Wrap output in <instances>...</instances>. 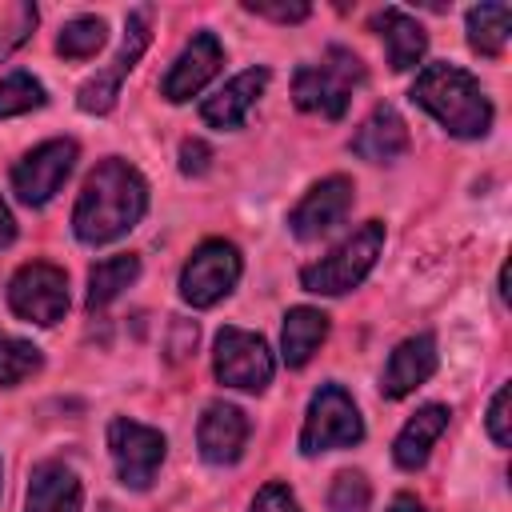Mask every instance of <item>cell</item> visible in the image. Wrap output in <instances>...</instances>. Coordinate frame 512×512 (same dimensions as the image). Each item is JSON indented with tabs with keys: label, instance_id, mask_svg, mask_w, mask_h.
<instances>
[{
	"label": "cell",
	"instance_id": "6da1fadb",
	"mask_svg": "<svg viewBox=\"0 0 512 512\" xmlns=\"http://www.w3.org/2000/svg\"><path fill=\"white\" fill-rule=\"evenodd\" d=\"M148 208V184L128 160H100L72 208V232L80 244H108L140 224Z\"/></svg>",
	"mask_w": 512,
	"mask_h": 512
},
{
	"label": "cell",
	"instance_id": "7a4b0ae2",
	"mask_svg": "<svg viewBox=\"0 0 512 512\" xmlns=\"http://www.w3.org/2000/svg\"><path fill=\"white\" fill-rule=\"evenodd\" d=\"M424 112H432L452 136H464V140H476L492 128V104L488 96L480 92V84L456 68V64H428L416 80H412V92H408Z\"/></svg>",
	"mask_w": 512,
	"mask_h": 512
},
{
	"label": "cell",
	"instance_id": "3957f363",
	"mask_svg": "<svg viewBox=\"0 0 512 512\" xmlns=\"http://www.w3.org/2000/svg\"><path fill=\"white\" fill-rule=\"evenodd\" d=\"M380 248H384V224L380 220H368L348 240H340L324 260L308 264L300 272V284L308 292H316V296H344V292H352L372 272Z\"/></svg>",
	"mask_w": 512,
	"mask_h": 512
},
{
	"label": "cell",
	"instance_id": "277c9868",
	"mask_svg": "<svg viewBox=\"0 0 512 512\" xmlns=\"http://www.w3.org/2000/svg\"><path fill=\"white\" fill-rule=\"evenodd\" d=\"M364 64L348 48H328L320 64H304L292 76V96L304 112H320L328 120H340L348 112L352 88L360 84Z\"/></svg>",
	"mask_w": 512,
	"mask_h": 512
},
{
	"label": "cell",
	"instance_id": "5b68a950",
	"mask_svg": "<svg viewBox=\"0 0 512 512\" xmlns=\"http://www.w3.org/2000/svg\"><path fill=\"white\" fill-rule=\"evenodd\" d=\"M360 440H364V420H360L352 396L340 384H324L308 404V416L300 428V452L316 456L328 448H352Z\"/></svg>",
	"mask_w": 512,
	"mask_h": 512
},
{
	"label": "cell",
	"instance_id": "8992f818",
	"mask_svg": "<svg viewBox=\"0 0 512 512\" xmlns=\"http://www.w3.org/2000/svg\"><path fill=\"white\" fill-rule=\"evenodd\" d=\"M240 268L244 264H240L236 244H228V240H204L188 256V264L180 272V296L192 308H212V304H220L236 288Z\"/></svg>",
	"mask_w": 512,
	"mask_h": 512
},
{
	"label": "cell",
	"instance_id": "52a82bcc",
	"mask_svg": "<svg viewBox=\"0 0 512 512\" xmlns=\"http://www.w3.org/2000/svg\"><path fill=\"white\" fill-rule=\"evenodd\" d=\"M212 368L216 380L228 388H244V392H264L272 384L276 360L264 344V336L244 332V328H224L216 336V352H212Z\"/></svg>",
	"mask_w": 512,
	"mask_h": 512
},
{
	"label": "cell",
	"instance_id": "ba28073f",
	"mask_svg": "<svg viewBox=\"0 0 512 512\" xmlns=\"http://www.w3.org/2000/svg\"><path fill=\"white\" fill-rule=\"evenodd\" d=\"M8 308L28 324H56L68 312V276L56 264H24L8 284Z\"/></svg>",
	"mask_w": 512,
	"mask_h": 512
},
{
	"label": "cell",
	"instance_id": "9c48e42d",
	"mask_svg": "<svg viewBox=\"0 0 512 512\" xmlns=\"http://www.w3.org/2000/svg\"><path fill=\"white\" fill-rule=\"evenodd\" d=\"M108 452L116 460V476L124 488L144 492L164 460V436L136 420H112L108 424Z\"/></svg>",
	"mask_w": 512,
	"mask_h": 512
},
{
	"label": "cell",
	"instance_id": "30bf717a",
	"mask_svg": "<svg viewBox=\"0 0 512 512\" xmlns=\"http://www.w3.org/2000/svg\"><path fill=\"white\" fill-rule=\"evenodd\" d=\"M72 164H76V140H44L12 168V192L28 208H40L60 192Z\"/></svg>",
	"mask_w": 512,
	"mask_h": 512
},
{
	"label": "cell",
	"instance_id": "8fae6325",
	"mask_svg": "<svg viewBox=\"0 0 512 512\" xmlns=\"http://www.w3.org/2000/svg\"><path fill=\"white\" fill-rule=\"evenodd\" d=\"M148 20H152V12L148 8H136V12H128V24H124V40H120V52L112 56V64L100 72V76H92V80H84V88H80V96H76V104H80V112H108L112 104H116V96H120V80L132 72V64L140 60V52L148 48Z\"/></svg>",
	"mask_w": 512,
	"mask_h": 512
},
{
	"label": "cell",
	"instance_id": "7c38bea8",
	"mask_svg": "<svg viewBox=\"0 0 512 512\" xmlns=\"http://www.w3.org/2000/svg\"><path fill=\"white\" fill-rule=\"evenodd\" d=\"M352 208V180L348 176H328L320 184H312L304 192V200L292 208L288 228L300 240H320L324 232H332Z\"/></svg>",
	"mask_w": 512,
	"mask_h": 512
},
{
	"label": "cell",
	"instance_id": "4fadbf2b",
	"mask_svg": "<svg viewBox=\"0 0 512 512\" xmlns=\"http://www.w3.org/2000/svg\"><path fill=\"white\" fill-rule=\"evenodd\" d=\"M220 64H224L220 40H216L212 32H196L192 44L172 60V68H168V76H164V100H172V104L192 100V96L220 72Z\"/></svg>",
	"mask_w": 512,
	"mask_h": 512
},
{
	"label": "cell",
	"instance_id": "5bb4252c",
	"mask_svg": "<svg viewBox=\"0 0 512 512\" xmlns=\"http://www.w3.org/2000/svg\"><path fill=\"white\" fill-rule=\"evenodd\" d=\"M248 416L236 408V404H208L204 416H200V428H196V444H200V456L208 464H232L240 460L244 444H248Z\"/></svg>",
	"mask_w": 512,
	"mask_h": 512
},
{
	"label": "cell",
	"instance_id": "9a60e30c",
	"mask_svg": "<svg viewBox=\"0 0 512 512\" xmlns=\"http://www.w3.org/2000/svg\"><path fill=\"white\" fill-rule=\"evenodd\" d=\"M436 336L432 332H420V336H408L384 364V376H380V392L388 400H400L408 392H416L432 372H436Z\"/></svg>",
	"mask_w": 512,
	"mask_h": 512
},
{
	"label": "cell",
	"instance_id": "2e32d148",
	"mask_svg": "<svg viewBox=\"0 0 512 512\" xmlns=\"http://www.w3.org/2000/svg\"><path fill=\"white\" fill-rule=\"evenodd\" d=\"M352 152L360 160H372V164H392L408 152V124L400 120V112L392 104H380L372 108V116L356 128L352 136Z\"/></svg>",
	"mask_w": 512,
	"mask_h": 512
},
{
	"label": "cell",
	"instance_id": "e0dca14e",
	"mask_svg": "<svg viewBox=\"0 0 512 512\" xmlns=\"http://www.w3.org/2000/svg\"><path fill=\"white\" fill-rule=\"evenodd\" d=\"M24 512H80V480L68 464L44 460L32 468Z\"/></svg>",
	"mask_w": 512,
	"mask_h": 512
},
{
	"label": "cell",
	"instance_id": "ac0fdd59",
	"mask_svg": "<svg viewBox=\"0 0 512 512\" xmlns=\"http://www.w3.org/2000/svg\"><path fill=\"white\" fill-rule=\"evenodd\" d=\"M264 84H268V72H264V68H248V72L232 76L216 96H208V100L200 104L204 124H212V128H240L244 116H248V108H252L256 96L264 92Z\"/></svg>",
	"mask_w": 512,
	"mask_h": 512
},
{
	"label": "cell",
	"instance_id": "d6986e66",
	"mask_svg": "<svg viewBox=\"0 0 512 512\" xmlns=\"http://www.w3.org/2000/svg\"><path fill=\"white\" fill-rule=\"evenodd\" d=\"M444 428H448V408H444V404H424V408L400 428V436H396V444H392L396 464L408 468V472H416V468L428 460V452H432V444L440 440Z\"/></svg>",
	"mask_w": 512,
	"mask_h": 512
},
{
	"label": "cell",
	"instance_id": "ffe728a7",
	"mask_svg": "<svg viewBox=\"0 0 512 512\" xmlns=\"http://www.w3.org/2000/svg\"><path fill=\"white\" fill-rule=\"evenodd\" d=\"M376 28H380V36H384L392 72H408V68H416V60H420L424 48H428L424 28H420L408 12H400V8H384V12L376 16Z\"/></svg>",
	"mask_w": 512,
	"mask_h": 512
},
{
	"label": "cell",
	"instance_id": "44dd1931",
	"mask_svg": "<svg viewBox=\"0 0 512 512\" xmlns=\"http://www.w3.org/2000/svg\"><path fill=\"white\" fill-rule=\"evenodd\" d=\"M324 336H328V316H324L320 308H304V304H300V308H288V316H284V332H280L284 364H288V368L308 364Z\"/></svg>",
	"mask_w": 512,
	"mask_h": 512
},
{
	"label": "cell",
	"instance_id": "7402d4cb",
	"mask_svg": "<svg viewBox=\"0 0 512 512\" xmlns=\"http://www.w3.org/2000/svg\"><path fill=\"white\" fill-rule=\"evenodd\" d=\"M512 32V8L508 4H476L468 8V44L480 56H500Z\"/></svg>",
	"mask_w": 512,
	"mask_h": 512
},
{
	"label": "cell",
	"instance_id": "603a6c76",
	"mask_svg": "<svg viewBox=\"0 0 512 512\" xmlns=\"http://www.w3.org/2000/svg\"><path fill=\"white\" fill-rule=\"evenodd\" d=\"M136 276H140V260H136L132 252H120V256L100 260V264L88 272V308L112 304Z\"/></svg>",
	"mask_w": 512,
	"mask_h": 512
},
{
	"label": "cell",
	"instance_id": "cb8c5ba5",
	"mask_svg": "<svg viewBox=\"0 0 512 512\" xmlns=\"http://www.w3.org/2000/svg\"><path fill=\"white\" fill-rule=\"evenodd\" d=\"M104 48V20L100 16H76L60 28V40H56V52L68 56V60H88Z\"/></svg>",
	"mask_w": 512,
	"mask_h": 512
},
{
	"label": "cell",
	"instance_id": "d4e9b609",
	"mask_svg": "<svg viewBox=\"0 0 512 512\" xmlns=\"http://www.w3.org/2000/svg\"><path fill=\"white\" fill-rule=\"evenodd\" d=\"M44 104V84L28 72H12L0 80V116H20Z\"/></svg>",
	"mask_w": 512,
	"mask_h": 512
},
{
	"label": "cell",
	"instance_id": "484cf974",
	"mask_svg": "<svg viewBox=\"0 0 512 512\" xmlns=\"http://www.w3.org/2000/svg\"><path fill=\"white\" fill-rule=\"evenodd\" d=\"M40 368V348L16 336H0V384L12 388Z\"/></svg>",
	"mask_w": 512,
	"mask_h": 512
},
{
	"label": "cell",
	"instance_id": "4316f807",
	"mask_svg": "<svg viewBox=\"0 0 512 512\" xmlns=\"http://www.w3.org/2000/svg\"><path fill=\"white\" fill-rule=\"evenodd\" d=\"M368 500H372V488H368L364 472H340L332 480V492H328L332 512H368Z\"/></svg>",
	"mask_w": 512,
	"mask_h": 512
},
{
	"label": "cell",
	"instance_id": "83f0119b",
	"mask_svg": "<svg viewBox=\"0 0 512 512\" xmlns=\"http://www.w3.org/2000/svg\"><path fill=\"white\" fill-rule=\"evenodd\" d=\"M508 384H500L496 388V396H492V408H488V436L500 444V448H508L512 444V432H508Z\"/></svg>",
	"mask_w": 512,
	"mask_h": 512
},
{
	"label": "cell",
	"instance_id": "f1b7e54d",
	"mask_svg": "<svg viewBox=\"0 0 512 512\" xmlns=\"http://www.w3.org/2000/svg\"><path fill=\"white\" fill-rule=\"evenodd\" d=\"M212 168V148L204 140H184L180 144V172L184 176H204Z\"/></svg>",
	"mask_w": 512,
	"mask_h": 512
},
{
	"label": "cell",
	"instance_id": "f546056e",
	"mask_svg": "<svg viewBox=\"0 0 512 512\" xmlns=\"http://www.w3.org/2000/svg\"><path fill=\"white\" fill-rule=\"evenodd\" d=\"M252 512H300V508H296V500L284 484H264L252 500Z\"/></svg>",
	"mask_w": 512,
	"mask_h": 512
},
{
	"label": "cell",
	"instance_id": "4dcf8cb0",
	"mask_svg": "<svg viewBox=\"0 0 512 512\" xmlns=\"http://www.w3.org/2000/svg\"><path fill=\"white\" fill-rule=\"evenodd\" d=\"M244 8H248V12H256V16L280 20V24H296V20H304V16H308V4H256V0H248Z\"/></svg>",
	"mask_w": 512,
	"mask_h": 512
},
{
	"label": "cell",
	"instance_id": "1f68e13d",
	"mask_svg": "<svg viewBox=\"0 0 512 512\" xmlns=\"http://www.w3.org/2000/svg\"><path fill=\"white\" fill-rule=\"evenodd\" d=\"M16 240V220H12V212L4 208V200H0V248H8Z\"/></svg>",
	"mask_w": 512,
	"mask_h": 512
},
{
	"label": "cell",
	"instance_id": "d6a6232c",
	"mask_svg": "<svg viewBox=\"0 0 512 512\" xmlns=\"http://www.w3.org/2000/svg\"><path fill=\"white\" fill-rule=\"evenodd\" d=\"M388 512H424V504H420L416 496H408V492H404V496H396V500H392V508H388Z\"/></svg>",
	"mask_w": 512,
	"mask_h": 512
}]
</instances>
